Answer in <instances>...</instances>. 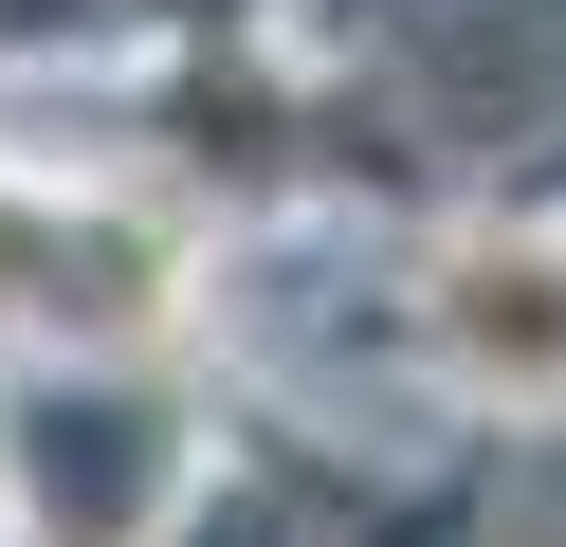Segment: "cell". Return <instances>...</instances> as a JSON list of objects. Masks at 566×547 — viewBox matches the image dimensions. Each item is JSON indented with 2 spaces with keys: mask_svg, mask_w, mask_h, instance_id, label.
Returning a JSON list of instances; mask_svg holds the SVG:
<instances>
[{
  "mask_svg": "<svg viewBox=\"0 0 566 547\" xmlns=\"http://www.w3.org/2000/svg\"><path fill=\"white\" fill-rule=\"evenodd\" d=\"M0 311L19 328H147L165 255L111 238V219H74V201H0Z\"/></svg>",
  "mask_w": 566,
  "mask_h": 547,
  "instance_id": "1",
  "label": "cell"
},
{
  "mask_svg": "<svg viewBox=\"0 0 566 547\" xmlns=\"http://www.w3.org/2000/svg\"><path fill=\"white\" fill-rule=\"evenodd\" d=\"M439 347L475 365L493 401H566V255H457L439 274Z\"/></svg>",
  "mask_w": 566,
  "mask_h": 547,
  "instance_id": "2",
  "label": "cell"
}]
</instances>
